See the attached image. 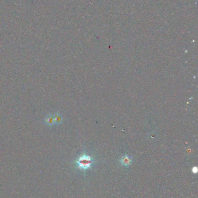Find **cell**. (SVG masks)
Instances as JSON below:
<instances>
[{"label": "cell", "mask_w": 198, "mask_h": 198, "mask_svg": "<svg viewBox=\"0 0 198 198\" xmlns=\"http://www.w3.org/2000/svg\"><path fill=\"white\" fill-rule=\"evenodd\" d=\"M94 162V159L90 155L84 153L76 159L75 164L77 168L85 171L86 170L91 168Z\"/></svg>", "instance_id": "cell-1"}, {"label": "cell", "mask_w": 198, "mask_h": 198, "mask_svg": "<svg viewBox=\"0 0 198 198\" xmlns=\"http://www.w3.org/2000/svg\"><path fill=\"white\" fill-rule=\"evenodd\" d=\"M120 163L122 166L128 168L132 163V159L128 155H125L120 158Z\"/></svg>", "instance_id": "cell-2"}, {"label": "cell", "mask_w": 198, "mask_h": 198, "mask_svg": "<svg viewBox=\"0 0 198 198\" xmlns=\"http://www.w3.org/2000/svg\"><path fill=\"white\" fill-rule=\"evenodd\" d=\"M54 124L55 125L60 124L62 123V117L59 113H57L54 115Z\"/></svg>", "instance_id": "cell-3"}, {"label": "cell", "mask_w": 198, "mask_h": 198, "mask_svg": "<svg viewBox=\"0 0 198 198\" xmlns=\"http://www.w3.org/2000/svg\"><path fill=\"white\" fill-rule=\"evenodd\" d=\"M45 122L48 125H52L54 124V115L51 114H48L45 118Z\"/></svg>", "instance_id": "cell-4"}, {"label": "cell", "mask_w": 198, "mask_h": 198, "mask_svg": "<svg viewBox=\"0 0 198 198\" xmlns=\"http://www.w3.org/2000/svg\"><path fill=\"white\" fill-rule=\"evenodd\" d=\"M198 168L197 166H194L192 169V173H194V174H196L197 172H198Z\"/></svg>", "instance_id": "cell-5"}]
</instances>
